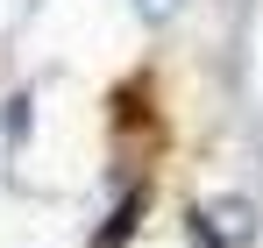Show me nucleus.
I'll return each instance as SVG.
<instances>
[{"label": "nucleus", "mask_w": 263, "mask_h": 248, "mask_svg": "<svg viewBox=\"0 0 263 248\" xmlns=\"http://www.w3.org/2000/svg\"><path fill=\"white\" fill-rule=\"evenodd\" d=\"M135 213H142V199H128V206L114 213V227H107V234H100V248H114V241H128V234H135Z\"/></svg>", "instance_id": "obj_1"}, {"label": "nucleus", "mask_w": 263, "mask_h": 248, "mask_svg": "<svg viewBox=\"0 0 263 248\" xmlns=\"http://www.w3.org/2000/svg\"><path fill=\"white\" fill-rule=\"evenodd\" d=\"M192 241H199V248H220V234H214V220H206V213H192Z\"/></svg>", "instance_id": "obj_2"}]
</instances>
